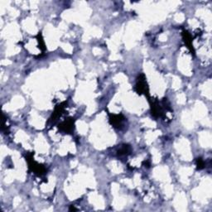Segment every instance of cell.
Wrapping results in <instances>:
<instances>
[{"instance_id": "6da1fadb", "label": "cell", "mask_w": 212, "mask_h": 212, "mask_svg": "<svg viewBox=\"0 0 212 212\" xmlns=\"http://www.w3.org/2000/svg\"><path fill=\"white\" fill-rule=\"evenodd\" d=\"M137 89H138V90H137V92L139 94H142V93H145L146 94V92H148V89H147V84H146V81H145V79H141V76L138 78V80H137Z\"/></svg>"}, {"instance_id": "7a4b0ae2", "label": "cell", "mask_w": 212, "mask_h": 212, "mask_svg": "<svg viewBox=\"0 0 212 212\" xmlns=\"http://www.w3.org/2000/svg\"><path fill=\"white\" fill-rule=\"evenodd\" d=\"M124 120V118H122L119 115H114L113 119H110V121H112V124L114 127H119L122 124V122Z\"/></svg>"}]
</instances>
